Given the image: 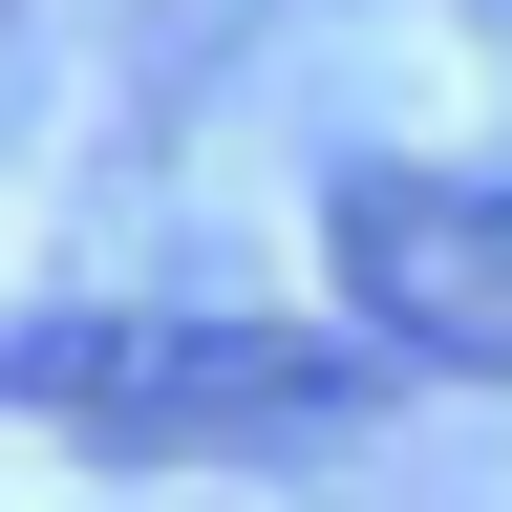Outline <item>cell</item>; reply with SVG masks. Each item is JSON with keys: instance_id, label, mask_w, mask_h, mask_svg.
I'll return each mask as SVG.
<instances>
[{"instance_id": "1", "label": "cell", "mask_w": 512, "mask_h": 512, "mask_svg": "<svg viewBox=\"0 0 512 512\" xmlns=\"http://www.w3.org/2000/svg\"><path fill=\"white\" fill-rule=\"evenodd\" d=\"M0 406H43V427H86V448H342L384 406V363L320 342V320L64 299V320H0Z\"/></svg>"}, {"instance_id": "2", "label": "cell", "mask_w": 512, "mask_h": 512, "mask_svg": "<svg viewBox=\"0 0 512 512\" xmlns=\"http://www.w3.org/2000/svg\"><path fill=\"white\" fill-rule=\"evenodd\" d=\"M320 256H342L363 342L512 384V192L491 171H342V192H320Z\"/></svg>"}]
</instances>
